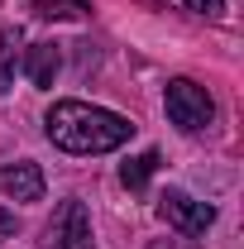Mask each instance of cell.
<instances>
[{
    "label": "cell",
    "instance_id": "6da1fadb",
    "mask_svg": "<svg viewBox=\"0 0 244 249\" xmlns=\"http://www.w3.org/2000/svg\"><path fill=\"white\" fill-rule=\"evenodd\" d=\"M48 139L67 149V154H110L120 149L124 139L134 134V124L115 115V110H101V106H87V101H58L48 110Z\"/></svg>",
    "mask_w": 244,
    "mask_h": 249
},
{
    "label": "cell",
    "instance_id": "7a4b0ae2",
    "mask_svg": "<svg viewBox=\"0 0 244 249\" xmlns=\"http://www.w3.org/2000/svg\"><path fill=\"white\" fill-rule=\"evenodd\" d=\"M163 106H168V120L177 124L182 134H201V129L215 120V101L206 96V87H196V82H187V77L168 82Z\"/></svg>",
    "mask_w": 244,
    "mask_h": 249
},
{
    "label": "cell",
    "instance_id": "3957f363",
    "mask_svg": "<svg viewBox=\"0 0 244 249\" xmlns=\"http://www.w3.org/2000/svg\"><path fill=\"white\" fill-rule=\"evenodd\" d=\"M43 249H96L91 240V216L77 196H67L53 220H48V235H43Z\"/></svg>",
    "mask_w": 244,
    "mask_h": 249
},
{
    "label": "cell",
    "instance_id": "277c9868",
    "mask_svg": "<svg viewBox=\"0 0 244 249\" xmlns=\"http://www.w3.org/2000/svg\"><path fill=\"white\" fill-rule=\"evenodd\" d=\"M158 211H163V220H168L173 230H182V235H206L211 220H215L211 201H196V196H187V192H163Z\"/></svg>",
    "mask_w": 244,
    "mask_h": 249
},
{
    "label": "cell",
    "instance_id": "5b68a950",
    "mask_svg": "<svg viewBox=\"0 0 244 249\" xmlns=\"http://www.w3.org/2000/svg\"><path fill=\"white\" fill-rule=\"evenodd\" d=\"M0 192L15 201H38L43 196V173L38 163H5L0 168Z\"/></svg>",
    "mask_w": 244,
    "mask_h": 249
},
{
    "label": "cell",
    "instance_id": "8992f818",
    "mask_svg": "<svg viewBox=\"0 0 244 249\" xmlns=\"http://www.w3.org/2000/svg\"><path fill=\"white\" fill-rule=\"evenodd\" d=\"M58 67H62L58 43H29L24 48V72H29L34 87H53L58 82Z\"/></svg>",
    "mask_w": 244,
    "mask_h": 249
},
{
    "label": "cell",
    "instance_id": "52a82bcc",
    "mask_svg": "<svg viewBox=\"0 0 244 249\" xmlns=\"http://www.w3.org/2000/svg\"><path fill=\"white\" fill-rule=\"evenodd\" d=\"M158 163H163V158H158V149H144L139 158H129V163L120 168V182L129 187V192H144V187H149V178L158 173Z\"/></svg>",
    "mask_w": 244,
    "mask_h": 249
},
{
    "label": "cell",
    "instance_id": "ba28073f",
    "mask_svg": "<svg viewBox=\"0 0 244 249\" xmlns=\"http://www.w3.org/2000/svg\"><path fill=\"white\" fill-rule=\"evenodd\" d=\"M34 10L43 19H87L91 15V0H34Z\"/></svg>",
    "mask_w": 244,
    "mask_h": 249
},
{
    "label": "cell",
    "instance_id": "9c48e42d",
    "mask_svg": "<svg viewBox=\"0 0 244 249\" xmlns=\"http://www.w3.org/2000/svg\"><path fill=\"white\" fill-rule=\"evenodd\" d=\"M15 43H19V34L0 29V91L15 87Z\"/></svg>",
    "mask_w": 244,
    "mask_h": 249
},
{
    "label": "cell",
    "instance_id": "30bf717a",
    "mask_svg": "<svg viewBox=\"0 0 244 249\" xmlns=\"http://www.w3.org/2000/svg\"><path fill=\"white\" fill-rule=\"evenodd\" d=\"M187 10H196V15H220L225 10V0H182Z\"/></svg>",
    "mask_w": 244,
    "mask_h": 249
}]
</instances>
